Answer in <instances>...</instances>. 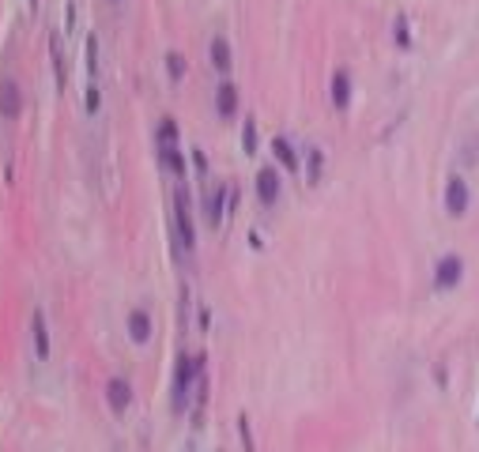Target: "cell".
<instances>
[{
    "mask_svg": "<svg viewBox=\"0 0 479 452\" xmlns=\"http://www.w3.org/2000/svg\"><path fill=\"white\" fill-rule=\"evenodd\" d=\"M204 377V358L200 355H178V369H174V411H189V392L193 384Z\"/></svg>",
    "mask_w": 479,
    "mask_h": 452,
    "instance_id": "6da1fadb",
    "label": "cell"
},
{
    "mask_svg": "<svg viewBox=\"0 0 479 452\" xmlns=\"http://www.w3.org/2000/svg\"><path fill=\"white\" fill-rule=\"evenodd\" d=\"M442 207L449 219H464L472 212V185H468L464 170H449L445 178V189H442Z\"/></svg>",
    "mask_w": 479,
    "mask_h": 452,
    "instance_id": "7a4b0ae2",
    "label": "cell"
},
{
    "mask_svg": "<svg viewBox=\"0 0 479 452\" xmlns=\"http://www.w3.org/2000/svg\"><path fill=\"white\" fill-rule=\"evenodd\" d=\"M23 106H27V98H23L19 80L16 75H0V121H19Z\"/></svg>",
    "mask_w": 479,
    "mask_h": 452,
    "instance_id": "3957f363",
    "label": "cell"
},
{
    "mask_svg": "<svg viewBox=\"0 0 479 452\" xmlns=\"http://www.w3.org/2000/svg\"><path fill=\"white\" fill-rule=\"evenodd\" d=\"M461 279H464L461 252H442L438 264H434V286L438 291H453V286H461Z\"/></svg>",
    "mask_w": 479,
    "mask_h": 452,
    "instance_id": "277c9868",
    "label": "cell"
},
{
    "mask_svg": "<svg viewBox=\"0 0 479 452\" xmlns=\"http://www.w3.org/2000/svg\"><path fill=\"white\" fill-rule=\"evenodd\" d=\"M215 114H219L223 121H234L238 114H242V94H238V87L234 80H219L215 83Z\"/></svg>",
    "mask_w": 479,
    "mask_h": 452,
    "instance_id": "5b68a950",
    "label": "cell"
},
{
    "mask_svg": "<svg viewBox=\"0 0 479 452\" xmlns=\"http://www.w3.org/2000/svg\"><path fill=\"white\" fill-rule=\"evenodd\" d=\"M185 189L174 193V219H178V234H181V245L185 252H193L197 249V230H193V215H189V200H185Z\"/></svg>",
    "mask_w": 479,
    "mask_h": 452,
    "instance_id": "8992f818",
    "label": "cell"
},
{
    "mask_svg": "<svg viewBox=\"0 0 479 452\" xmlns=\"http://www.w3.org/2000/svg\"><path fill=\"white\" fill-rule=\"evenodd\" d=\"M136 392H133V381L128 377H110L106 381V407H110L114 415H125L128 407H133Z\"/></svg>",
    "mask_w": 479,
    "mask_h": 452,
    "instance_id": "52a82bcc",
    "label": "cell"
},
{
    "mask_svg": "<svg viewBox=\"0 0 479 452\" xmlns=\"http://www.w3.org/2000/svg\"><path fill=\"white\" fill-rule=\"evenodd\" d=\"M125 328H128V339H133L136 347H147L151 336H155V321H151V310L136 305V310L125 317Z\"/></svg>",
    "mask_w": 479,
    "mask_h": 452,
    "instance_id": "ba28073f",
    "label": "cell"
},
{
    "mask_svg": "<svg viewBox=\"0 0 479 452\" xmlns=\"http://www.w3.org/2000/svg\"><path fill=\"white\" fill-rule=\"evenodd\" d=\"M253 185H257V200L265 204V207L279 204L283 185H279V170H276V166H260V170H257V178H253Z\"/></svg>",
    "mask_w": 479,
    "mask_h": 452,
    "instance_id": "9c48e42d",
    "label": "cell"
},
{
    "mask_svg": "<svg viewBox=\"0 0 479 452\" xmlns=\"http://www.w3.org/2000/svg\"><path fill=\"white\" fill-rule=\"evenodd\" d=\"M208 61H212V68L219 80H231V68H234V57H231V42L226 38H212V46H208Z\"/></svg>",
    "mask_w": 479,
    "mask_h": 452,
    "instance_id": "30bf717a",
    "label": "cell"
},
{
    "mask_svg": "<svg viewBox=\"0 0 479 452\" xmlns=\"http://www.w3.org/2000/svg\"><path fill=\"white\" fill-rule=\"evenodd\" d=\"M329 98H332V106L340 109V114L351 106V72H347V68H336V72H332V80H329Z\"/></svg>",
    "mask_w": 479,
    "mask_h": 452,
    "instance_id": "8fae6325",
    "label": "cell"
},
{
    "mask_svg": "<svg viewBox=\"0 0 479 452\" xmlns=\"http://www.w3.org/2000/svg\"><path fill=\"white\" fill-rule=\"evenodd\" d=\"M30 336H35V358L46 362L53 347H49V328H46V313L42 310L30 313Z\"/></svg>",
    "mask_w": 479,
    "mask_h": 452,
    "instance_id": "7c38bea8",
    "label": "cell"
},
{
    "mask_svg": "<svg viewBox=\"0 0 479 452\" xmlns=\"http://www.w3.org/2000/svg\"><path fill=\"white\" fill-rule=\"evenodd\" d=\"M155 143L159 147H181V128L174 117H162L159 128H155Z\"/></svg>",
    "mask_w": 479,
    "mask_h": 452,
    "instance_id": "4fadbf2b",
    "label": "cell"
},
{
    "mask_svg": "<svg viewBox=\"0 0 479 452\" xmlns=\"http://www.w3.org/2000/svg\"><path fill=\"white\" fill-rule=\"evenodd\" d=\"M272 155L279 159L283 170H298V155H295V147L287 143V136H272Z\"/></svg>",
    "mask_w": 479,
    "mask_h": 452,
    "instance_id": "5bb4252c",
    "label": "cell"
},
{
    "mask_svg": "<svg viewBox=\"0 0 479 452\" xmlns=\"http://www.w3.org/2000/svg\"><path fill=\"white\" fill-rule=\"evenodd\" d=\"M223 193H226V189L204 193V196H208V200H204V219H208L212 226H219V223H223Z\"/></svg>",
    "mask_w": 479,
    "mask_h": 452,
    "instance_id": "9a60e30c",
    "label": "cell"
},
{
    "mask_svg": "<svg viewBox=\"0 0 479 452\" xmlns=\"http://www.w3.org/2000/svg\"><path fill=\"white\" fill-rule=\"evenodd\" d=\"M159 162L166 166L170 173L185 178V159H181V147H159Z\"/></svg>",
    "mask_w": 479,
    "mask_h": 452,
    "instance_id": "2e32d148",
    "label": "cell"
},
{
    "mask_svg": "<svg viewBox=\"0 0 479 452\" xmlns=\"http://www.w3.org/2000/svg\"><path fill=\"white\" fill-rule=\"evenodd\" d=\"M166 72H170L174 83L185 80V57H181V53H166Z\"/></svg>",
    "mask_w": 479,
    "mask_h": 452,
    "instance_id": "e0dca14e",
    "label": "cell"
},
{
    "mask_svg": "<svg viewBox=\"0 0 479 452\" xmlns=\"http://www.w3.org/2000/svg\"><path fill=\"white\" fill-rule=\"evenodd\" d=\"M30 8H38V0H30Z\"/></svg>",
    "mask_w": 479,
    "mask_h": 452,
    "instance_id": "ac0fdd59",
    "label": "cell"
},
{
    "mask_svg": "<svg viewBox=\"0 0 479 452\" xmlns=\"http://www.w3.org/2000/svg\"><path fill=\"white\" fill-rule=\"evenodd\" d=\"M114 4H117V0H114Z\"/></svg>",
    "mask_w": 479,
    "mask_h": 452,
    "instance_id": "d6986e66",
    "label": "cell"
}]
</instances>
